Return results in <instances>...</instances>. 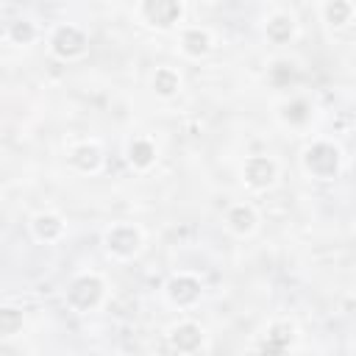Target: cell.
<instances>
[{
	"label": "cell",
	"mask_w": 356,
	"mask_h": 356,
	"mask_svg": "<svg viewBox=\"0 0 356 356\" xmlns=\"http://www.w3.org/2000/svg\"><path fill=\"white\" fill-rule=\"evenodd\" d=\"M11 36H14V42H31L33 39V25L31 22H14V28H11Z\"/></svg>",
	"instance_id": "44dd1931"
},
{
	"label": "cell",
	"mask_w": 356,
	"mask_h": 356,
	"mask_svg": "<svg viewBox=\"0 0 356 356\" xmlns=\"http://www.w3.org/2000/svg\"><path fill=\"white\" fill-rule=\"evenodd\" d=\"M245 178H248L250 186L264 189V186H270L273 178H275V164H273L270 159H264V156H253V159H248V164H245Z\"/></svg>",
	"instance_id": "8992f818"
},
{
	"label": "cell",
	"mask_w": 356,
	"mask_h": 356,
	"mask_svg": "<svg viewBox=\"0 0 356 356\" xmlns=\"http://www.w3.org/2000/svg\"><path fill=\"white\" fill-rule=\"evenodd\" d=\"M303 164H306L309 172H314V175H320V178H328V175H334V172L339 170V150H337L334 145L317 142V145H312V147L306 150Z\"/></svg>",
	"instance_id": "6da1fadb"
},
{
	"label": "cell",
	"mask_w": 356,
	"mask_h": 356,
	"mask_svg": "<svg viewBox=\"0 0 356 356\" xmlns=\"http://www.w3.org/2000/svg\"><path fill=\"white\" fill-rule=\"evenodd\" d=\"M184 50L189 53V56H203L206 50H209V33L206 31H200V28H192V31H186L184 33Z\"/></svg>",
	"instance_id": "8fae6325"
},
{
	"label": "cell",
	"mask_w": 356,
	"mask_h": 356,
	"mask_svg": "<svg viewBox=\"0 0 356 356\" xmlns=\"http://www.w3.org/2000/svg\"><path fill=\"white\" fill-rule=\"evenodd\" d=\"M170 298L178 303V306H186V303H195L200 298V284L192 278V275H178L170 281Z\"/></svg>",
	"instance_id": "52a82bcc"
},
{
	"label": "cell",
	"mask_w": 356,
	"mask_h": 356,
	"mask_svg": "<svg viewBox=\"0 0 356 356\" xmlns=\"http://www.w3.org/2000/svg\"><path fill=\"white\" fill-rule=\"evenodd\" d=\"M19 328H22V312L11 309V306L0 309V334L3 337H14Z\"/></svg>",
	"instance_id": "e0dca14e"
},
{
	"label": "cell",
	"mask_w": 356,
	"mask_h": 356,
	"mask_svg": "<svg viewBox=\"0 0 356 356\" xmlns=\"http://www.w3.org/2000/svg\"><path fill=\"white\" fill-rule=\"evenodd\" d=\"M325 17L331 25H345L350 19V3L348 0H331L325 6Z\"/></svg>",
	"instance_id": "ac0fdd59"
},
{
	"label": "cell",
	"mask_w": 356,
	"mask_h": 356,
	"mask_svg": "<svg viewBox=\"0 0 356 356\" xmlns=\"http://www.w3.org/2000/svg\"><path fill=\"white\" fill-rule=\"evenodd\" d=\"M284 120H286L289 125H303V122L309 120V106H306L303 100L286 103V106H284Z\"/></svg>",
	"instance_id": "d6986e66"
},
{
	"label": "cell",
	"mask_w": 356,
	"mask_h": 356,
	"mask_svg": "<svg viewBox=\"0 0 356 356\" xmlns=\"http://www.w3.org/2000/svg\"><path fill=\"white\" fill-rule=\"evenodd\" d=\"M106 245H108V250H114L120 256H131L139 248V231L134 225H117L108 231Z\"/></svg>",
	"instance_id": "5b68a950"
},
{
	"label": "cell",
	"mask_w": 356,
	"mask_h": 356,
	"mask_svg": "<svg viewBox=\"0 0 356 356\" xmlns=\"http://www.w3.org/2000/svg\"><path fill=\"white\" fill-rule=\"evenodd\" d=\"M145 17L159 25V28H170L172 22H178L181 17V0H145L142 3Z\"/></svg>",
	"instance_id": "3957f363"
},
{
	"label": "cell",
	"mask_w": 356,
	"mask_h": 356,
	"mask_svg": "<svg viewBox=\"0 0 356 356\" xmlns=\"http://www.w3.org/2000/svg\"><path fill=\"white\" fill-rule=\"evenodd\" d=\"M170 339H172V348H175V350L192 353V350L200 348V342H203V331H200L195 323H181V325L172 331Z\"/></svg>",
	"instance_id": "ba28073f"
},
{
	"label": "cell",
	"mask_w": 356,
	"mask_h": 356,
	"mask_svg": "<svg viewBox=\"0 0 356 356\" xmlns=\"http://www.w3.org/2000/svg\"><path fill=\"white\" fill-rule=\"evenodd\" d=\"M33 231H36L39 239H56L61 234V220L53 217V214H39L33 220Z\"/></svg>",
	"instance_id": "5bb4252c"
},
{
	"label": "cell",
	"mask_w": 356,
	"mask_h": 356,
	"mask_svg": "<svg viewBox=\"0 0 356 356\" xmlns=\"http://www.w3.org/2000/svg\"><path fill=\"white\" fill-rule=\"evenodd\" d=\"M83 47H86V36H83L78 28H72V25L58 28L56 36H53V50H56V56H61V58L81 56Z\"/></svg>",
	"instance_id": "277c9868"
},
{
	"label": "cell",
	"mask_w": 356,
	"mask_h": 356,
	"mask_svg": "<svg viewBox=\"0 0 356 356\" xmlns=\"http://www.w3.org/2000/svg\"><path fill=\"white\" fill-rule=\"evenodd\" d=\"M292 31H295V25H292V19L284 17V14H278V17H273V19L267 22V36H270L273 42H286V39L292 36Z\"/></svg>",
	"instance_id": "9a60e30c"
},
{
	"label": "cell",
	"mask_w": 356,
	"mask_h": 356,
	"mask_svg": "<svg viewBox=\"0 0 356 356\" xmlns=\"http://www.w3.org/2000/svg\"><path fill=\"white\" fill-rule=\"evenodd\" d=\"M103 295V281L95 275H81L72 286H70V303L78 309H92Z\"/></svg>",
	"instance_id": "7a4b0ae2"
},
{
	"label": "cell",
	"mask_w": 356,
	"mask_h": 356,
	"mask_svg": "<svg viewBox=\"0 0 356 356\" xmlns=\"http://www.w3.org/2000/svg\"><path fill=\"white\" fill-rule=\"evenodd\" d=\"M270 78H273V83H289L295 78V67L286 64V61H278V64H273Z\"/></svg>",
	"instance_id": "ffe728a7"
},
{
	"label": "cell",
	"mask_w": 356,
	"mask_h": 356,
	"mask_svg": "<svg viewBox=\"0 0 356 356\" xmlns=\"http://www.w3.org/2000/svg\"><path fill=\"white\" fill-rule=\"evenodd\" d=\"M228 222H231V228H234L236 234H248V231L253 228L256 217H253V211H250L248 206H234V209L228 211Z\"/></svg>",
	"instance_id": "4fadbf2b"
},
{
	"label": "cell",
	"mask_w": 356,
	"mask_h": 356,
	"mask_svg": "<svg viewBox=\"0 0 356 356\" xmlns=\"http://www.w3.org/2000/svg\"><path fill=\"white\" fill-rule=\"evenodd\" d=\"M178 86H181V81H178V75L172 72V70H156V78H153V89L161 95V97H170V95H175L178 92Z\"/></svg>",
	"instance_id": "7c38bea8"
},
{
	"label": "cell",
	"mask_w": 356,
	"mask_h": 356,
	"mask_svg": "<svg viewBox=\"0 0 356 356\" xmlns=\"http://www.w3.org/2000/svg\"><path fill=\"white\" fill-rule=\"evenodd\" d=\"M292 325L289 323H275L273 328H270V334H267V339L261 342V350H267V353H281V350H286L289 348V342H292Z\"/></svg>",
	"instance_id": "9c48e42d"
},
{
	"label": "cell",
	"mask_w": 356,
	"mask_h": 356,
	"mask_svg": "<svg viewBox=\"0 0 356 356\" xmlns=\"http://www.w3.org/2000/svg\"><path fill=\"white\" fill-rule=\"evenodd\" d=\"M72 161H75V167H81V170H95L97 164H100V150L95 147V145H81L75 153H72Z\"/></svg>",
	"instance_id": "2e32d148"
},
{
	"label": "cell",
	"mask_w": 356,
	"mask_h": 356,
	"mask_svg": "<svg viewBox=\"0 0 356 356\" xmlns=\"http://www.w3.org/2000/svg\"><path fill=\"white\" fill-rule=\"evenodd\" d=\"M128 159H131L136 167H147V164H153V159H156V147H153L147 139H134L131 147H128Z\"/></svg>",
	"instance_id": "30bf717a"
}]
</instances>
